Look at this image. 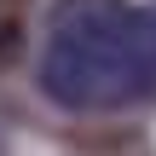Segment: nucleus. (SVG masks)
Instances as JSON below:
<instances>
[{
    "instance_id": "obj_1",
    "label": "nucleus",
    "mask_w": 156,
    "mask_h": 156,
    "mask_svg": "<svg viewBox=\"0 0 156 156\" xmlns=\"http://www.w3.org/2000/svg\"><path fill=\"white\" fill-rule=\"evenodd\" d=\"M35 81L58 110L75 116L156 104V6L58 0L46 17Z\"/></svg>"
}]
</instances>
